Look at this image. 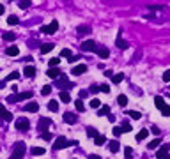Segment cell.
I'll return each instance as SVG.
<instances>
[{
    "instance_id": "1",
    "label": "cell",
    "mask_w": 170,
    "mask_h": 159,
    "mask_svg": "<svg viewBox=\"0 0 170 159\" xmlns=\"http://www.w3.org/2000/svg\"><path fill=\"white\" fill-rule=\"evenodd\" d=\"M25 152H27L25 143H23V142H18V143L14 145V150H12V154H11V159H23Z\"/></svg>"
},
{
    "instance_id": "2",
    "label": "cell",
    "mask_w": 170,
    "mask_h": 159,
    "mask_svg": "<svg viewBox=\"0 0 170 159\" xmlns=\"http://www.w3.org/2000/svg\"><path fill=\"white\" fill-rule=\"evenodd\" d=\"M55 85H57V88H73V87H75V85L67 80L66 74H60V76L55 80Z\"/></svg>"
},
{
    "instance_id": "3",
    "label": "cell",
    "mask_w": 170,
    "mask_h": 159,
    "mask_svg": "<svg viewBox=\"0 0 170 159\" xmlns=\"http://www.w3.org/2000/svg\"><path fill=\"white\" fill-rule=\"evenodd\" d=\"M57 30H59V21H57V19H53L50 25H43V27H41V32H43V34H55Z\"/></svg>"
},
{
    "instance_id": "4",
    "label": "cell",
    "mask_w": 170,
    "mask_h": 159,
    "mask_svg": "<svg viewBox=\"0 0 170 159\" xmlns=\"http://www.w3.org/2000/svg\"><path fill=\"white\" fill-rule=\"evenodd\" d=\"M67 145H69L67 138H66V136H59V138L55 140V143H53V149H55V150H62V149H66Z\"/></svg>"
},
{
    "instance_id": "5",
    "label": "cell",
    "mask_w": 170,
    "mask_h": 159,
    "mask_svg": "<svg viewBox=\"0 0 170 159\" xmlns=\"http://www.w3.org/2000/svg\"><path fill=\"white\" fill-rule=\"evenodd\" d=\"M28 127H30L28 119L21 117V119H18V120H16V129H18V131H28Z\"/></svg>"
},
{
    "instance_id": "6",
    "label": "cell",
    "mask_w": 170,
    "mask_h": 159,
    "mask_svg": "<svg viewBox=\"0 0 170 159\" xmlns=\"http://www.w3.org/2000/svg\"><path fill=\"white\" fill-rule=\"evenodd\" d=\"M50 126H51V120H50L48 117H43V119H39V122H37V129H39L41 133H44Z\"/></svg>"
},
{
    "instance_id": "7",
    "label": "cell",
    "mask_w": 170,
    "mask_h": 159,
    "mask_svg": "<svg viewBox=\"0 0 170 159\" xmlns=\"http://www.w3.org/2000/svg\"><path fill=\"white\" fill-rule=\"evenodd\" d=\"M82 50H83V51H92V53H96V51H98V48H96V42H94V41H83V42H82Z\"/></svg>"
},
{
    "instance_id": "8",
    "label": "cell",
    "mask_w": 170,
    "mask_h": 159,
    "mask_svg": "<svg viewBox=\"0 0 170 159\" xmlns=\"http://www.w3.org/2000/svg\"><path fill=\"white\" fill-rule=\"evenodd\" d=\"M0 117H2V120H5V122H11V120H12V113L7 112L2 103H0Z\"/></svg>"
},
{
    "instance_id": "9",
    "label": "cell",
    "mask_w": 170,
    "mask_h": 159,
    "mask_svg": "<svg viewBox=\"0 0 170 159\" xmlns=\"http://www.w3.org/2000/svg\"><path fill=\"white\" fill-rule=\"evenodd\" d=\"M169 152H170V145H161L158 150V159H169Z\"/></svg>"
},
{
    "instance_id": "10",
    "label": "cell",
    "mask_w": 170,
    "mask_h": 159,
    "mask_svg": "<svg viewBox=\"0 0 170 159\" xmlns=\"http://www.w3.org/2000/svg\"><path fill=\"white\" fill-rule=\"evenodd\" d=\"M83 73H87V65H85V64H78V65H75V67L71 69V74H76V76H80V74H83Z\"/></svg>"
},
{
    "instance_id": "11",
    "label": "cell",
    "mask_w": 170,
    "mask_h": 159,
    "mask_svg": "<svg viewBox=\"0 0 170 159\" xmlns=\"http://www.w3.org/2000/svg\"><path fill=\"white\" fill-rule=\"evenodd\" d=\"M64 122L66 124H76L78 122V117L75 113H71V112H66L64 113Z\"/></svg>"
},
{
    "instance_id": "12",
    "label": "cell",
    "mask_w": 170,
    "mask_h": 159,
    "mask_svg": "<svg viewBox=\"0 0 170 159\" xmlns=\"http://www.w3.org/2000/svg\"><path fill=\"white\" fill-rule=\"evenodd\" d=\"M115 46H117L119 50H126V48H128V42L122 39V32H119V34H117V41H115Z\"/></svg>"
},
{
    "instance_id": "13",
    "label": "cell",
    "mask_w": 170,
    "mask_h": 159,
    "mask_svg": "<svg viewBox=\"0 0 170 159\" xmlns=\"http://www.w3.org/2000/svg\"><path fill=\"white\" fill-rule=\"evenodd\" d=\"M60 74H62V73H60V69H59V67H50V69H48V73H46V76H50L51 80H57Z\"/></svg>"
},
{
    "instance_id": "14",
    "label": "cell",
    "mask_w": 170,
    "mask_h": 159,
    "mask_svg": "<svg viewBox=\"0 0 170 159\" xmlns=\"http://www.w3.org/2000/svg\"><path fill=\"white\" fill-rule=\"evenodd\" d=\"M23 74H25L27 78H34V76H35V67H34V65H25Z\"/></svg>"
},
{
    "instance_id": "15",
    "label": "cell",
    "mask_w": 170,
    "mask_h": 159,
    "mask_svg": "<svg viewBox=\"0 0 170 159\" xmlns=\"http://www.w3.org/2000/svg\"><path fill=\"white\" fill-rule=\"evenodd\" d=\"M32 96H34V94H32L30 90H28V92H20L18 96H14V101H25V99H30Z\"/></svg>"
},
{
    "instance_id": "16",
    "label": "cell",
    "mask_w": 170,
    "mask_h": 159,
    "mask_svg": "<svg viewBox=\"0 0 170 159\" xmlns=\"http://www.w3.org/2000/svg\"><path fill=\"white\" fill-rule=\"evenodd\" d=\"M23 110L28 112V113H35V112L39 110V104H37V103H28V104L23 106Z\"/></svg>"
},
{
    "instance_id": "17",
    "label": "cell",
    "mask_w": 170,
    "mask_h": 159,
    "mask_svg": "<svg viewBox=\"0 0 170 159\" xmlns=\"http://www.w3.org/2000/svg\"><path fill=\"white\" fill-rule=\"evenodd\" d=\"M96 53H98L101 58H108V57H110V50H108V48H105V46H99Z\"/></svg>"
},
{
    "instance_id": "18",
    "label": "cell",
    "mask_w": 170,
    "mask_h": 159,
    "mask_svg": "<svg viewBox=\"0 0 170 159\" xmlns=\"http://www.w3.org/2000/svg\"><path fill=\"white\" fill-rule=\"evenodd\" d=\"M2 39H4L5 42H11V41L16 39V34H14V32H4V34H2Z\"/></svg>"
},
{
    "instance_id": "19",
    "label": "cell",
    "mask_w": 170,
    "mask_h": 159,
    "mask_svg": "<svg viewBox=\"0 0 170 159\" xmlns=\"http://www.w3.org/2000/svg\"><path fill=\"white\" fill-rule=\"evenodd\" d=\"M5 53H7L9 57H18V55H20V50H18V46H9V48L5 50Z\"/></svg>"
},
{
    "instance_id": "20",
    "label": "cell",
    "mask_w": 170,
    "mask_h": 159,
    "mask_svg": "<svg viewBox=\"0 0 170 159\" xmlns=\"http://www.w3.org/2000/svg\"><path fill=\"white\" fill-rule=\"evenodd\" d=\"M53 42H44V44H41V53H50L51 50H53Z\"/></svg>"
},
{
    "instance_id": "21",
    "label": "cell",
    "mask_w": 170,
    "mask_h": 159,
    "mask_svg": "<svg viewBox=\"0 0 170 159\" xmlns=\"http://www.w3.org/2000/svg\"><path fill=\"white\" fill-rule=\"evenodd\" d=\"M108 149H110V152H114V154H115V152H119V149H121V143L112 140V142L108 143Z\"/></svg>"
},
{
    "instance_id": "22",
    "label": "cell",
    "mask_w": 170,
    "mask_h": 159,
    "mask_svg": "<svg viewBox=\"0 0 170 159\" xmlns=\"http://www.w3.org/2000/svg\"><path fill=\"white\" fill-rule=\"evenodd\" d=\"M76 30H78V35H83V34H90V27H89V25H80Z\"/></svg>"
},
{
    "instance_id": "23",
    "label": "cell",
    "mask_w": 170,
    "mask_h": 159,
    "mask_svg": "<svg viewBox=\"0 0 170 159\" xmlns=\"http://www.w3.org/2000/svg\"><path fill=\"white\" fill-rule=\"evenodd\" d=\"M30 152H32V156H44L46 150H44V147H32Z\"/></svg>"
},
{
    "instance_id": "24",
    "label": "cell",
    "mask_w": 170,
    "mask_h": 159,
    "mask_svg": "<svg viewBox=\"0 0 170 159\" xmlns=\"http://www.w3.org/2000/svg\"><path fill=\"white\" fill-rule=\"evenodd\" d=\"M59 97H60V101H64V103H69V101H71V96H69L67 90H62V92L59 94Z\"/></svg>"
},
{
    "instance_id": "25",
    "label": "cell",
    "mask_w": 170,
    "mask_h": 159,
    "mask_svg": "<svg viewBox=\"0 0 170 159\" xmlns=\"http://www.w3.org/2000/svg\"><path fill=\"white\" fill-rule=\"evenodd\" d=\"M154 106H156L158 110H161V108L165 106V101H163V97H160V96H156V97H154Z\"/></svg>"
},
{
    "instance_id": "26",
    "label": "cell",
    "mask_w": 170,
    "mask_h": 159,
    "mask_svg": "<svg viewBox=\"0 0 170 159\" xmlns=\"http://www.w3.org/2000/svg\"><path fill=\"white\" fill-rule=\"evenodd\" d=\"M160 145H161V140H160V138H156V140H153V142H149V145H147V147H149L151 150H154V149H158Z\"/></svg>"
},
{
    "instance_id": "27",
    "label": "cell",
    "mask_w": 170,
    "mask_h": 159,
    "mask_svg": "<svg viewBox=\"0 0 170 159\" xmlns=\"http://www.w3.org/2000/svg\"><path fill=\"white\" fill-rule=\"evenodd\" d=\"M117 103H119V106H122V108H124V106L128 104V97H126L124 94H121V96L117 97Z\"/></svg>"
},
{
    "instance_id": "28",
    "label": "cell",
    "mask_w": 170,
    "mask_h": 159,
    "mask_svg": "<svg viewBox=\"0 0 170 159\" xmlns=\"http://www.w3.org/2000/svg\"><path fill=\"white\" fill-rule=\"evenodd\" d=\"M147 135H149V131H147V129H140V133L137 135V140H138V142H142V140H145V138H147Z\"/></svg>"
},
{
    "instance_id": "29",
    "label": "cell",
    "mask_w": 170,
    "mask_h": 159,
    "mask_svg": "<svg viewBox=\"0 0 170 159\" xmlns=\"http://www.w3.org/2000/svg\"><path fill=\"white\" fill-rule=\"evenodd\" d=\"M18 5H20V9H23V11H25V9H28V7L32 5V2H30V0H20V2H18Z\"/></svg>"
},
{
    "instance_id": "30",
    "label": "cell",
    "mask_w": 170,
    "mask_h": 159,
    "mask_svg": "<svg viewBox=\"0 0 170 159\" xmlns=\"http://www.w3.org/2000/svg\"><path fill=\"white\" fill-rule=\"evenodd\" d=\"M7 23H9V25H18V23H20V18L14 16V14H11V16L7 18Z\"/></svg>"
},
{
    "instance_id": "31",
    "label": "cell",
    "mask_w": 170,
    "mask_h": 159,
    "mask_svg": "<svg viewBox=\"0 0 170 159\" xmlns=\"http://www.w3.org/2000/svg\"><path fill=\"white\" fill-rule=\"evenodd\" d=\"M48 110L50 112H59V103L57 101H50L48 103Z\"/></svg>"
},
{
    "instance_id": "32",
    "label": "cell",
    "mask_w": 170,
    "mask_h": 159,
    "mask_svg": "<svg viewBox=\"0 0 170 159\" xmlns=\"http://www.w3.org/2000/svg\"><path fill=\"white\" fill-rule=\"evenodd\" d=\"M108 113H110V106H106V104H105V106H101V108H99V112H98V115H99V117L108 115Z\"/></svg>"
},
{
    "instance_id": "33",
    "label": "cell",
    "mask_w": 170,
    "mask_h": 159,
    "mask_svg": "<svg viewBox=\"0 0 170 159\" xmlns=\"http://www.w3.org/2000/svg\"><path fill=\"white\" fill-rule=\"evenodd\" d=\"M94 143H96V145H103V143H106V138H105L103 135H98V136L94 138Z\"/></svg>"
},
{
    "instance_id": "34",
    "label": "cell",
    "mask_w": 170,
    "mask_h": 159,
    "mask_svg": "<svg viewBox=\"0 0 170 159\" xmlns=\"http://www.w3.org/2000/svg\"><path fill=\"white\" fill-rule=\"evenodd\" d=\"M20 76H21V74H20L18 71H12V73H11V74H9V76L5 78V80H7V81H12V80H18Z\"/></svg>"
},
{
    "instance_id": "35",
    "label": "cell",
    "mask_w": 170,
    "mask_h": 159,
    "mask_svg": "<svg viewBox=\"0 0 170 159\" xmlns=\"http://www.w3.org/2000/svg\"><path fill=\"white\" fill-rule=\"evenodd\" d=\"M122 80H124V74H122V73H119V74H114V76H112V81H114V83H121Z\"/></svg>"
},
{
    "instance_id": "36",
    "label": "cell",
    "mask_w": 170,
    "mask_h": 159,
    "mask_svg": "<svg viewBox=\"0 0 170 159\" xmlns=\"http://www.w3.org/2000/svg\"><path fill=\"white\" fill-rule=\"evenodd\" d=\"M75 106H76V110H78V112H83V110H85V104H83V101H82V99H76V101H75Z\"/></svg>"
},
{
    "instance_id": "37",
    "label": "cell",
    "mask_w": 170,
    "mask_h": 159,
    "mask_svg": "<svg viewBox=\"0 0 170 159\" xmlns=\"http://www.w3.org/2000/svg\"><path fill=\"white\" fill-rule=\"evenodd\" d=\"M128 115H129L131 119H135V120L142 119V113H138V112H135V110H129V112H128Z\"/></svg>"
},
{
    "instance_id": "38",
    "label": "cell",
    "mask_w": 170,
    "mask_h": 159,
    "mask_svg": "<svg viewBox=\"0 0 170 159\" xmlns=\"http://www.w3.org/2000/svg\"><path fill=\"white\" fill-rule=\"evenodd\" d=\"M60 57H66V58H71V57H73V53H71V50L64 48V50L60 51Z\"/></svg>"
},
{
    "instance_id": "39",
    "label": "cell",
    "mask_w": 170,
    "mask_h": 159,
    "mask_svg": "<svg viewBox=\"0 0 170 159\" xmlns=\"http://www.w3.org/2000/svg\"><path fill=\"white\" fill-rule=\"evenodd\" d=\"M59 64H60V58H59V57L50 58V67H59Z\"/></svg>"
},
{
    "instance_id": "40",
    "label": "cell",
    "mask_w": 170,
    "mask_h": 159,
    "mask_svg": "<svg viewBox=\"0 0 170 159\" xmlns=\"http://www.w3.org/2000/svg\"><path fill=\"white\" fill-rule=\"evenodd\" d=\"M133 127H131V124L128 122V120H124V124H122V133H129Z\"/></svg>"
},
{
    "instance_id": "41",
    "label": "cell",
    "mask_w": 170,
    "mask_h": 159,
    "mask_svg": "<svg viewBox=\"0 0 170 159\" xmlns=\"http://www.w3.org/2000/svg\"><path fill=\"white\" fill-rule=\"evenodd\" d=\"M160 112H161V115H163V117H170V106H169V104H165Z\"/></svg>"
},
{
    "instance_id": "42",
    "label": "cell",
    "mask_w": 170,
    "mask_h": 159,
    "mask_svg": "<svg viewBox=\"0 0 170 159\" xmlns=\"http://www.w3.org/2000/svg\"><path fill=\"white\" fill-rule=\"evenodd\" d=\"M50 92H51V87H50V85H43V88H41V94H43V96H48Z\"/></svg>"
},
{
    "instance_id": "43",
    "label": "cell",
    "mask_w": 170,
    "mask_h": 159,
    "mask_svg": "<svg viewBox=\"0 0 170 159\" xmlns=\"http://www.w3.org/2000/svg\"><path fill=\"white\" fill-rule=\"evenodd\" d=\"M41 138H43V140H46V142H50V140L53 138V135H51V133H48V131H44V133H41Z\"/></svg>"
},
{
    "instance_id": "44",
    "label": "cell",
    "mask_w": 170,
    "mask_h": 159,
    "mask_svg": "<svg viewBox=\"0 0 170 159\" xmlns=\"http://www.w3.org/2000/svg\"><path fill=\"white\" fill-rule=\"evenodd\" d=\"M90 106L98 110V108H101V101H99V99H92V101H90Z\"/></svg>"
},
{
    "instance_id": "45",
    "label": "cell",
    "mask_w": 170,
    "mask_h": 159,
    "mask_svg": "<svg viewBox=\"0 0 170 159\" xmlns=\"http://www.w3.org/2000/svg\"><path fill=\"white\" fill-rule=\"evenodd\" d=\"M87 135H89L90 138H96V136H98V131H96L94 127H89V129H87Z\"/></svg>"
},
{
    "instance_id": "46",
    "label": "cell",
    "mask_w": 170,
    "mask_h": 159,
    "mask_svg": "<svg viewBox=\"0 0 170 159\" xmlns=\"http://www.w3.org/2000/svg\"><path fill=\"white\" fill-rule=\"evenodd\" d=\"M99 90H101L103 94H108V92H110V87H108L106 83H103V85H99Z\"/></svg>"
},
{
    "instance_id": "47",
    "label": "cell",
    "mask_w": 170,
    "mask_h": 159,
    "mask_svg": "<svg viewBox=\"0 0 170 159\" xmlns=\"http://www.w3.org/2000/svg\"><path fill=\"white\" fill-rule=\"evenodd\" d=\"M124 154H126V158H131V156H133V149L126 147V149H124Z\"/></svg>"
},
{
    "instance_id": "48",
    "label": "cell",
    "mask_w": 170,
    "mask_h": 159,
    "mask_svg": "<svg viewBox=\"0 0 170 159\" xmlns=\"http://www.w3.org/2000/svg\"><path fill=\"white\" fill-rule=\"evenodd\" d=\"M163 81H170V69H167L163 73Z\"/></svg>"
},
{
    "instance_id": "49",
    "label": "cell",
    "mask_w": 170,
    "mask_h": 159,
    "mask_svg": "<svg viewBox=\"0 0 170 159\" xmlns=\"http://www.w3.org/2000/svg\"><path fill=\"white\" fill-rule=\"evenodd\" d=\"M114 135L115 136H121L122 135V127H114Z\"/></svg>"
},
{
    "instance_id": "50",
    "label": "cell",
    "mask_w": 170,
    "mask_h": 159,
    "mask_svg": "<svg viewBox=\"0 0 170 159\" xmlns=\"http://www.w3.org/2000/svg\"><path fill=\"white\" fill-rule=\"evenodd\" d=\"M87 96H89V92H87V90H80V97H78V99H82V101H83V97H87Z\"/></svg>"
},
{
    "instance_id": "51",
    "label": "cell",
    "mask_w": 170,
    "mask_h": 159,
    "mask_svg": "<svg viewBox=\"0 0 170 159\" xmlns=\"http://www.w3.org/2000/svg\"><path fill=\"white\" fill-rule=\"evenodd\" d=\"M151 133H154V135L158 136V135H160V127H158V126H153V129H151Z\"/></svg>"
},
{
    "instance_id": "52",
    "label": "cell",
    "mask_w": 170,
    "mask_h": 159,
    "mask_svg": "<svg viewBox=\"0 0 170 159\" xmlns=\"http://www.w3.org/2000/svg\"><path fill=\"white\" fill-rule=\"evenodd\" d=\"M90 92H94V94L99 92V87H98V85H92V87H90Z\"/></svg>"
},
{
    "instance_id": "53",
    "label": "cell",
    "mask_w": 170,
    "mask_h": 159,
    "mask_svg": "<svg viewBox=\"0 0 170 159\" xmlns=\"http://www.w3.org/2000/svg\"><path fill=\"white\" fill-rule=\"evenodd\" d=\"M5 12V7H4V4H0V14H4Z\"/></svg>"
},
{
    "instance_id": "54",
    "label": "cell",
    "mask_w": 170,
    "mask_h": 159,
    "mask_svg": "<svg viewBox=\"0 0 170 159\" xmlns=\"http://www.w3.org/2000/svg\"><path fill=\"white\" fill-rule=\"evenodd\" d=\"M89 159H103V158H99V156H96V154H92V156H89Z\"/></svg>"
},
{
    "instance_id": "55",
    "label": "cell",
    "mask_w": 170,
    "mask_h": 159,
    "mask_svg": "<svg viewBox=\"0 0 170 159\" xmlns=\"http://www.w3.org/2000/svg\"><path fill=\"white\" fill-rule=\"evenodd\" d=\"M4 85H5V81H0V88H4Z\"/></svg>"
}]
</instances>
